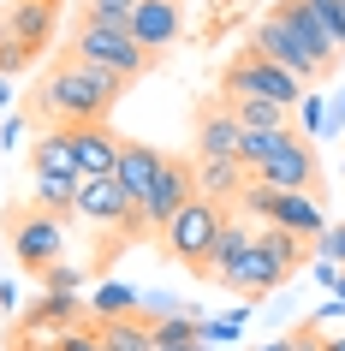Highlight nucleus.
Here are the masks:
<instances>
[{
	"mask_svg": "<svg viewBox=\"0 0 345 351\" xmlns=\"http://www.w3.org/2000/svg\"><path fill=\"white\" fill-rule=\"evenodd\" d=\"M66 54L84 60V66H95V72H108V77H119V84H137L149 66H161V60H149L143 48L131 42L126 24H90V19H78Z\"/></svg>",
	"mask_w": 345,
	"mask_h": 351,
	"instance_id": "423d86ee",
	"label": "nucleus"
},
{
	"mask_svg": "<svg viewBox=\"0 0 345 351\" xmlns=\"http://www.w3.org/2000/svg\"><path fill=\"white\" fill-rule=\"evenodd\" d=\"M250 48H256V54H268L280 72H292L304 90H309V84H322V77L340 66V48H333V36L316 24V12H309L304 0H274L268 12L256 19Z\"/></svg>",
	"mask_w": 345,
	"mask_h": 351,
	"instance_id": "f03ea898",
	"label": "nucleus"
},
{
	"mask_svg": "<svg viewBox=\"0 0 345 351\" xmlns=\"http://www.w3.org/2000/svg\"><path fill=\"white\" fill-rule=\"evenodd\" d=\"M131 6H137V0H84L78 19H90V24H131Z\"/></svg>",
	"mask_w": 345,
	"mask_h": 351,
	"instance_id": "a878e982",
	"label": "nucleus"
},
{
	"mask_svg": "<svg viewBox=\"0 0 345 351\" xmlns=\"http://www.w3.org/2000/svg\"><path fill=\"white\" fill-rule=\"evenodd\" d=\"M78 221L102 226L113 239H149V226L137 221V197H131L119 179H78Z\"/></svg>",
	"mask_w": 345,
	"mask_h": 351,
	"instance_id": "1a4fd4ad",
	"label": "nucleus"
},
{
	"mask_svg": "<svg viewBox=\"0 0 345 351\" xmlns=\"http://www.w3.org/2000/svg\"><path fill=\"white\" fill-rule=\"evenodd\" d=\"M191 197H197V161L167 155V167H161V179L149 185V197H137V221H143L149 232H161V226L173 221Z\"/></svg>",
	"mask_w": 345,
	"mask_h": 351,
	"instance_id": "9d476101",
	"label": "nucleus"
},
{
	"mask_svg": "<svg viewBox=\"0 0 345 351\" xmlns=\"http://www.w3.org/2000/svg\"><path fill=\"white\" fill-rule=\"evenodd\" d=\"M250 239H256V232L233 215V221H226V232L215 239V256H209V280H220V274H226V268H233V262L244 256V250H250Z\"/></svg>",
	"mask_w": 345,
	"mask_h": 351,
	"instance_id": "5701e85b",
	"label": "nucleus"
},
{
	"mask_svg": "<svg viewBox=\"0 0 345 351\" xmlns=\"http://www.w3.org/2000/svg\"><path fill=\"white\" fill-rule=\"evenodd\" d=\"M340 54H345V0H340Z\"/></svg>",
	"mask_w": 345,
	"mask_h": 351,
	"instance_id": "e433bc0d",
	"label": "nucleus"
},
{
	"mask_svg": "<svg viewBox=\"0 0 345 351\" xmlns=\"http://www.w3.org/2000/svg\"><path fill=\"white\" fill-rule=\"evenodd\" d=\"M215 95H226V101H274V108L292 113L298 101H304V84H298L292 72H280L268 54H256L250 42H244V48L220 66V90Z\"/></svg>",
	"mask_w": 345,
	"mask_h": 351,
	"instance_id": "20e7f679",
	"label": "nucleus"
},
{
	"mask_svg": "<svg viewBox=\"0 0 345 351\" xmlns=\"http://www.w3.org/2000/svg\"><path fill=\"white\" fill-rule=\"evenodd\" d=\"M155 351H209V346H202V339H197V346H155Z\"/></svg>",
	"mask_w": 345,
	"mask_h": 351,
	"instance_id": "c9c22d12",
	"label": "nucleus"
},
{
	"mask_svg": "<svg viewBox=\"0 0 345 351\" xmlns=\"http://www.w3.org/2000/svg\"><path fill=\"white\" fill-rule=\"evenodd\" d=\"M220 286H226V292H238L244 304H262L268 292H280V286H286V268H280L268 250H256V239H250V250H244V256L220 274Z\"/></svg>",
	"mask_w": 345,
	"mask_h": 351,
	"instance_id": "4468645a",
	"label": "nucleus"
},
{
	"mask_svg": "<svg viewBox=\"0 0 345 351\" xmlns=\"http://www.w3.org/2000/svg\"><path fill=\"white\" fill-rule=\"evenodd\" d=\"M238 167L250 173L256 185L322 197V155H316V143L298 137V131H244V143H238Z\"/></svg>",
	"mask_w": 345,
	"mask_h": 351,
	"instance_id": "7ed1b4c3",
	"label": "nucleus"
},
{
	"mask_svg": "<svg viewBox=\"0 0 345 351\" xmlns=\"http://www.w3.org/2000/svg\"><path fill=\"white\" fill-rule=\"evenodd\" d=\"M333 304L345 310V268H340V280H333Z\"/></svg>",
	"mask_w": 345,
	"mask_h": 351,
	"instance_id": "72a5a7b5",
	"label": "nucleus"
},
{
	"mask_svg": "<svg viewBox=\"0 0 345 351\" xmlns=\"http://www.w3.org/2000/svg\"><path fill=\"white\" fill-rule=\"evenodd\" d=\"M256 250H268V256L280 262L286 274H298V268L309 262V244H304V239H292V232H280V226H256Z\"/></svg>",
	"mask_w": 345,
	"mask_h": 351,
	"instance_id": "4be33fe9",
	"label": "nucleus"
},
{
	"mask_svg": "<svg viewBox=\"0 0 345 351\" xmlns=\"http://www.w3.org/2000/svg\"><path fill=\"white\" fill-rule=\"evenodd\" d=\"M24 125H30V119H6V125H0V149L19 143V131H24Z\"/></svg>",
	"mask_w": 345,
	"mask_h": 351,
	"instance_id": "7c9ffc66",
	"label": "nucleus"
},
{
	"mask_svg": "<svg viewBox=\"0 0 345 351\" xmlns=\"http://www.w3.org/2000/svg\"><path fill=\"white\" fill-rule=\"evenodd\" d=\"M238 328L244 322H233V315L226 322H202V346H226V339H238Z\"/></svg>",
	"mask_w": 345,
	"mask_h": 351,
	"instance_id": "c85d7f7f",
	"label": "nucleus"
},
{
	"mask_svg": "<svg viewBox=\"0 0 345 351\" xmlns=\"http://www.w3.org/2000/svg\"><path fill=\"white\" fill-rule=\"evenodd\" d=\"M191 161H197V155H191ZM244 185H250V173H244L238 161H197V197H209V203L238 208Z\"/></svg>",
	"mask_w": 345,
	"mask_h": 351,
	"instance_id": "f3484780",
	"label": "nucleus"
},
{
	"mask_svg": "<svg viewBox=\"0 0 345 351\" xmlns=\"http://www.w3.org/2000/svg\"><path fill=\"white\" fill-rule=\"evenodd\" d=\"M191 131H197V161H238L244 125H238L233 101H220V95L197 101V113H191Z\"/></svg>",
	"mask_w": 345,
	"mask_h": 351,
	"instance_id": "9b49d317",
	"label": "nucleus"
},
{
	"mask_svg": "<svg viewBox=\"0 0 345 351\" xmlns=\"http://www.w3.org/2000/svg\"><path fill=\"white\" fill-rule=\"evenodd\" d=\"M95 322V315H90ZM95 339L108 351H155V322H149L143 310L131 315H108V322H95Z\"/></svg>",
	"mask_w": 345,
	"mask_h": 351,
	"instance_id": "a211bd4d",
	"label": "nucleus"
},
{
	"mask_svg": "<svg viewBox=\"0 0 345 351\" xmlns=\"http://www.w3.org/2000/svg\"><path fill=\"white\" fill-rule=\"evenodd\" d=\"M66 137H72L78 179H108L113 167H119V143H126V137H113V125H78V131H66Z\"/></svg>",
	"mask_w": 345,
	"mask_h": 351,
	"instance_id": "2eb2a0df",
	"label": "nucleus"
},
{
	"mask_svg": "<svg viewBox=\"0 0 345 351\" xmlns=\"http://www.w3.org/2000/svg\"><path fill=\"white\" fill-rule=\"evenodd\" d=\"M298 113H304V131H322L327 119H322V101H316V95H304V101H298Z\"/></svg>",
	"mask_w": 345,
	"mask_h": 351,
	"instance_id": "c756f323",
	"label": "nucleus"
},
{
	"mask_svg": "<svg viewBox=\"0 0 345 351\" xmlns=\"http://www.w3.org/2000/svg\"><path fill=\"white\" fill-rule=\"evenodd\" d=\"M238 208H220L209 203V197H191V203L173 215V221L161 226V244H167V256L185 262L197 280H209V256H215V239L226 232V221H233Z\"/></svg>",
	"mask_w": 345,
	"mask_h": 351,
	"instance_id": "39448f33",
	"label": "nucleus"
},
{
	"mask_svg": "<svg viewBox=\"0 0 345 351\" xmlns=\"http://www.w3.org/2000/svg\"><path fill=\"white\" fill-rule=\"evenodd\" d=\"M72 286H78V268H72V262H54V268L42 274V292H72Z\"/></svg>",
	"mask_w": 345,
	"mask_h": 351,
	"instance_id": "cd10ccee",
	"label": "nucleus"
},
{
	"mask_svg": "<svg viewBox=\"0 0 345 351\" xmlns=\"http://www.w3.org/2000/svg\"><path fill=\"white\" fill-rule=\"evenodd\" d=\"M24 322H36V328H54V333H66V328H84V304H78V292H42V304Z\"/></svg>",
	"mask_w": 345,
	"mask_h": 351,
	"instance_id": "412c9836",
	"label": "nucleus"
},
{
	"mask_svg": "<svg viewBox=\"0 0 345 351\" xmlns=\"http://www.w3.org/2000/svg\"><path fill=\"white\" fill-rule=\"evenodd\" d=\"M322 351H345V333H333V339H322Z\"/></svg>",
	"mask_w": 345,
	"mask_h": 351,
	"instance_id": "f704fd0d",
	"label": "nucleus"
},
{
	"mask_svg": "<svg viewBox=\"0 0 345 351\" xmlns=\"http://www.w3.org/2000/svg\"><path fill=\"white\" fill-rule=\"evenodd\" d=\"M126 30H131V42H137L149 60H161L167 48L185 36V0H137Z\"/></svg>",
	"mask_w": 345,
	"mask_h": 351,
	"instance_id": "f8f14e48",
	"label": "nucleus"
},
{
	"mask_svg": "<svg viewBox=\"0 0 345 351\" xmlns=\"http://www.w3.org/2000/svg\"><path fill=\"white\" fill-rule=\"evenodd\" d=\"M24 203H36L42 215H54L60 226H72L78 221V179H42L36 173V191H30Z\"/></svg>",
	"mask_w": 345,
	"mask_h": 351,
	"instance_id": "aec40b11",
	"label": "nucleus"
},
{
	"mask_svg": "<svg viewBox=\"0 0 345 351\" xmlns=\"http://www.w3.org/2000/svg\"><path fill=\"white\" fill-rule=\"evenodd\" d=\"M30 173H42V179H78L72 137H66V131H36V143H30Z\"/></svg>",
	"mask_w": 345,
	"mask_h": 351,
	"instance_id": "6ab92c4d",
	"label": "nucleus"
},
{
	"mask_svg": "<svg viewBox=\"0 0 345 351\" xmlns=\"http://www.w3.org/2000/svg\"><path fill=\"white\" fill-rule=\"evenodd\" d=\"M161 167H167V155L155 143H137V137H126L119 143V167H113V179L131 191V197H149V185L161 179Z\"/></svg>",
	"mask_w": 345,
	"mask_h": 351,
	"instance_id": "dca6fc26",
	"label": "nucleus"
},
{
	"mask_svg": "<svg viewBox=\"0 0 345 351\" xmlns=\"http://www.w3.org/2000/svg\"><path fill=\"white\" fill-rule=\"evenodd\" d=\"M0 30L30 48V54H48V42L60 30V0H12L6 12H0Z\"/></svg>",
	"mask_w": 345,
	"mask_h": 351,
	"instance_id": "ddd939ff",
	"label": "nucleus"
},
{
	"mask_svg": "<svg viewBox=\"0 0 345 351\" xmlns=\"http://www.w3.org/2000/svg\"><path fill=\"white\" fill-rule=\"evenodd\" d=\"M262 351H298V339H292V333H286V339H268V346H262Z\"/></svg>",
	"mask_w": 345,
	"mask_h": 351,
	"instance_id": "473e14b6",
	"label": "nucleus"
},
{
	"mask_svg": "<svg viewBox=\"0 0 345 351\" xmlns=\"http://www.w3.org/2000/svg\"><path fill=\"white\" fill-rule=\"evenodd\" d=\"M131 310H143L131 286H119V280H102V286H95V298H90V315H95V322H108V315H131Z\"/></svg>",
	"mask_w": 345,
	"mask_h": 351,
	"instance_id": "393cba45",
	"label": "nucleus"
},
{
	"mask_svg": "<svg viewBox=\"0 0 345 351\" xmlns=\"http://www.w3.org/2000/svg\"><path fill=\"white\" fill-rule=\"evenodd\" d=\"M316 250H322L327 262H340V268H345V221H340V226H327L322 239H316Z\"/></svg>",
	"mask_w": 345,
	"mask_h": 351,
	"instance_id": "bb28decb",
	"label": "nucleus"
},
{
	"mask_svg": "<svg viewBox=\"0 0 345 351\" xmlns=\"http://www.w3.org/2000/svg\"><path fill=\"white\" fill-rule=\"evenodd\" d=\"M6 244H12V262H19L24 274H48L54 262H66V226L54 221V215H42L36 203H19L6 208Z\"/></svg>",
	"mask_w": 345,
	"mask_h": 351,
	"instance_id": "6e6552de",
	"label": "nucleus"
},
{
	"mask_svg": "<svg viewBox=\"0 0 345 351\" xmlns=\"http://www.w3.org/2000/svg\"><path fill=\"white\" fill-rule=\"evenodd\" d=\"M220 101H226V95H220ZM233 113H238L244 131H292V113L274 108V101H233Z\"/></svg>",
	"mask_w": 345,
	"mask_h": 351,
	"instance_id": "b1692460",
	"label": "nucleus"
},
{
	"mask_svg": "<svg viewBox=\"0 0 345 351\" xmlns=\"http://www.w3.org/2000/svg\"><path fill=\"white\" fill-rule=\"evenodd\" d=\"M126 90H131V84L95 72V66H84V60H72V54H60L54 66L36 77V90L24 95V119H30L36 131L108 125V119H113V101H119Z\"/></svg>",
	"mask_w": 345,
	"mask_h": 351,
	"instance_id": "f257e3e1",
	"label": "nucleus"
},
{
	"mask_svg": "<svg viewBox=\"0 0 345 351\" xmlns=\"http://www.w3.org/2000/svg\"><path fill=\"white\" fill-rule=\"evenodd\" d=\"M6 95H12V84H6V77H0V101H6Z\"/></svg>",
	"mask_w": 345,
	"mask_h": 351,
	"instance_id": "4c0bfd02",
	"label": "nucleus"
},
{
	"mask_svg": "<svg viewBox=\"0 0 345 351\" xmlns=\"http://www.w3.org/2000/svg\"><path fill=\"white\" fill-rule=\"evenodd\" d=\"M316 280H322V286H333V280H340V262H327V256H316Z\"/></svg>",
	"mask_w": 345,
	"mask_h": 351,
	"instance_id": "2f4dec72",
	"label": "nucleus"
},
{
	"mask_svg": "<svg viewBox=\"0 0 345 351\" xmlns=\"http://www.w3.org/2000/svg\"><path fill=\"white\" fill-rule=\"evenodd\" d=\"M238 208L250 215V221L262 226H280V232H292V239L316 244L327 232V215H322V197H304V191H274V185H244V197H238Z\"/></svg>",
	"mask_w": 345,
	"mask_h": 351,
	"instance_id": "0eeeda50",
	"label": "nucleus"
}]
</instances>
